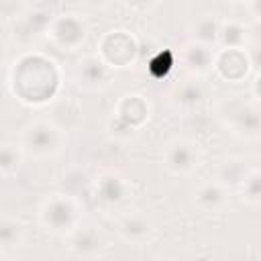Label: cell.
Masks as SVG:
<instances>
[{
  "label": "cell",
  "instance_id": "1",
  "mask_svg": "<svg viewBox=\"0 0 261 261\" xmlns=\"http://www.w3.org/2000/svg\"><path fill=\"white\" fill-rule=\"evenodd\" d=\"M55 139H57V133L49 124H35V126H31L29 135H27V143L35 151H41V153H47L49 149H53Z\"/></svg>",
  "mask_w": 261,
  "mask_h": 261
},
{
  "label": "cell",
  "instance_id": "2",
  "mask_svg": "<svg viewBox=\"0 0 261 261\" xmlns=\"http://www.w3.org/2000/svg\"><path fill=\"white\" fill-rule=\"evenodd\" d=\"M194 165V151L188 143H175L169 151V167L177 171H186Z\"/></svg>",
  "mask_w": 261,
  "mask_h": 261
}]
</instances>
